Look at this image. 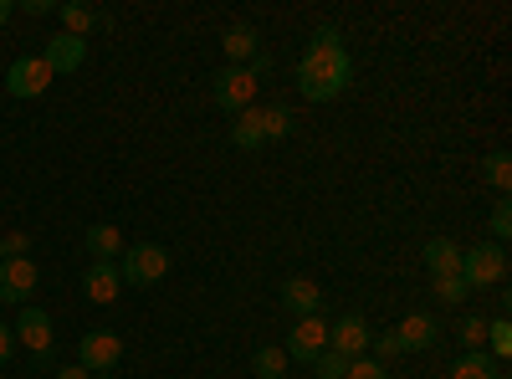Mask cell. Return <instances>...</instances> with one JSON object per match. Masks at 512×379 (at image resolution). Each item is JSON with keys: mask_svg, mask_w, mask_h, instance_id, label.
<instances>
[{"mask_svg": "<svg viewBox=\"0 0 512 379\" xmlns=\"http://www.w3.org/2000/svg\"><path fill=\"white\" fill-rule=\"evenodd\" d=\"M354 82V57L344 47V31L338 26H318L303 62H297V88H303L308 103H333Z\"/></svg>", "mask_w": 512, "mask_h": 379, "instance_id": "cell-1", "label": "cell"}, {"mask_svg": "<svg viewBox=\"0 0 512 379\" xmlns=\"http://www.w3.org/2000/svg\"><path fill=\"white\" fill-rule=\"evenodd\" d=\"M11 328H16V349H26L31 364H41V369L57 364V328H52V313H47V308L26 303Z\"/></svg>", "mask_w": 512, "mask_h": 379, "instance_id": "cell-2", "label": "cell"}, {"mask_svg": "<svg viewBox=\"0 0 512 379\" xmlns=\"http://www.w3.org/2000/svg\"><path fill=\"white\" fill-rule=\"evenodd\" d=\"M461 282H466V292L502 287V282H507V246H497V241L461 246Z\"/></svg>", "mask_w": 512, "mask_h": 379, "instance_id": "cell-3", "label": "cell"}, {"mask_svg": "<svg viewBox=\"0 0 512 379\" xmlns=\"http://www.w3.org/2000/svg\"><path fill=\"white\" fill-rule=\"evenodd\" d=\"M164 272H169V246H159V241L128 246L123 262H118L123 287H154V282H164Z\"/></svg>", "mask_w": 512, "mask_h": 379, "instance_id": "cell-4", "label": "cell"}, {"mask_svg": "<svg viewBox=\"0 0 512 379\" xmlns=\"http://www.w3.org/2000/svg\"><path fill=\"white\" fill-rule=\"evenodd\" d=\"M256 88H262V82L251 77V67H231V62H226L216 77H210V98H216V108H221V113H231V118L251 108Z\"/></svg>", "mask_w": 512, "mask_h": 379, "instance_id": "cell-5", "label": "cell"}, {"mask_svg": "<svg viewBox=\"0 0 512 379\" xmlns=\"http://www.w3.org/2000/svg\"><path fill=\"white\" fill-rule=\"evenodd\" d=\"M118 359H123V339H118V333H103V328L82 333V344H77V364L88 369V374H113V369H118Z\"/></svg>", "mask_w": 512, "mask_h": 379, "instance_id": "cell-6", "label": "cell"}, {"mask_svg": "<svg viewBox=\"0 0 512 379\" xmlns=\"http://www.w3.org/2000/svg\"><path fill=\"white\" fill-rule=\"evenodd\" d=\"M47 88H52V67L41 62V52L36 57H16L6 67V93L11 98H41Z\"/></svg>", "mask_w": 512, "mask_h": 379, "instance_id": "cell-7", "label": "cell"}, {"mask_svg": "<svg viewBox=\"0 0 512 379\" xmlns=\"http://www.w3.org/2000/svg\"><path fill=\"white\" fill-rule=\"evenodd\" d=\"M369 339H374V333H369V323L359 313H344L338 323H328V349L344 354V359H364L369 354Z\"/></svg>", "mask_w": 512, "mask_h": 379, "instance_id": "cell-8", "label": "cell"}, {"mask_svg": "<svg viewBox=\"0 0 512 379\" xmlns=\"http://www.w3.org/2000/svg\"><path fill=\"white\" fill-rule=\"evenodd\" d=\"M41 272L31 257H16V262H0V303H31V292H36Z\"/></svg>", "mask_w": 512, "mask_h": 379, "instance_id": "cell-9", "label": "cell"}, {"mask_svg": "<svg viewBox=\"0 0 512 379\" xmlns=\"http://www.w3.org/2000/svg\"><path fill=\"white\" fill-rule=\"evenodd\" d=\"M323 349H328V323H323L318 313H313V318H297V323H292V333H287V359L313 364Z\"/></svg>", "mask_w": 512, "mask_h": 379, "instance_id": "cell-10", "label": "cell"}, {"mask_svg": "<svg viewBox=\"0 0 512 379\" xmlns=\"http://www.w3.org/2000/svg\"><path fill=\"white\" fill-rule=\"evenodd\" d=\"M436 339H441V318H436V313H410V318L395 328L400 354H425Z\"/></svg>", "mask_w": 512, "mask_h": 379, "instance_id": "cell-11", "label": "cell"}, {"mask_svg": "<svg viewBox=\"0 0 512 379\" xmlns=\"http://www.w3.org/2000/svg\"><path fill=\"white\" fill-rule=\"evenodd\" d=\"M41 62L52 67V77H62V72H77L82 62H88V41L62 31V36H52L47 47H41Z\"/></svg>", "mask_w": 512, "mask_h": 379, "instance_id": "cell-12", "label": "cell"}, {"mask_svg": "<svg viewBox=\"0 0 512 379\" xmlns=\"http://www.w3.org/2000/svg\"><path fill=\"white\" fill-rule=\"evenodd\" d=\"M282 308H287L292 318H313V313L323 308V287H318L313 277H287V282H282Z\"/></svg>", "mask_w": 512, "mask_h": 379, "instance_id": "cell-13", "label": "cell"}, {"mask_svg": "<svg viewBox=\"0 0 512 379\" xmlns=\"http://www.w3.org/2000/svg\"><path fill=\"white\" fill-rule=\"evenodd\" d=\"M57 16H62V26H67V36H82L88 41L93 31H103V26H113L103 11H93V6H82V0H67V6H57Z\"/></svg>", "mask_w": 512, "mask_h": 379, "instance_id": "cell-14", "label": "cell"}, {"mask_svg": "<svg viewBox=\"0 0 512 379\" xmlns=\"http://www.w3.org/2000/svg\"><path fill=\"white\" fill-rule=\"evenodd\" d=\"M82 292H88L93 303H113L118 292H123L118 267H113V262H93V267H88V277H82Z\"/></svg>", "mask_w": 512, "mask_h": 379, "instance_id": "cell-15", "label": "cell"}, {"mask_svg": "<svg viewBox=\"0 0 512 379\" xmlns=\"http://www.w3.org/2000/svg\"><path fill=\"white\" fill-rule=\"evenodd\" d=\"M425 272L431 277H461V246L436 236V241H425Z\"/></svg>", "mask_w": 512, "mask_h": 379, "instance_id": "cell-16", "label": "cell"}, {"mask_svg": "<svg viewBox=\"0 0 512 379\" xmlns=\"http://www.w3.org/2000/svg\"><path fill=\"white\" fill-rule=\"evenodd\" d=\"M82 246L93 251V262H118L123 257V236H118V226H108V221H98V226H88V236H82Z\"/></svg>", "mask_w": 512, "mask_h": 379, "instance_id": "cell-17", "label": "cell"}, {"mask_svg": "<svg viewBox=\"0 0 512 379\" xmlns=\"http://www.w3.org/2000/svg\"><path fill=\"white\" fill-rule=\"evenodd\" d=\"M221 47H226L231 67H246L256 52H262V36H256V26H231V31L221 36Z\"/></svg>", "mask_w": 512, "mask_h": 379, "instance_id": "cell-18", "label": "cell"}, {"mask_svg": "<svg viewBox=\"0 0 512 379\" xmlns=\"http://www.w3.org/2000/svg\"><path fill=\"white\" fill-rule=\"evenodd\" d=\"M446 379H502V364H497L492 354L472 349V354H461V359L451 364V374H446Z\"/></svg>", "mask_w": 512, "mask_h": 379, "instance_id": "cell-19", "label": "cell"}, {"mask_svg": "<svg viewBox=\"0 0 512 379\" xmlns=\"http://www.w3.org/2000/svg\"><path fill=\"white\" fill-rule=\"evenodd\" d=\"M231 144H236V149H262V144H267L262 108H246V113H236V123H231Z\"/></svg>", "mask_w": 512, "mask_h": 379, "instance_id": "cell-20", "label": "cell"}, {"mask_svg": "<svg viewBox=\"0 0 512 379\" xmlns=\"http://www.w3.org/2000/svg\"><path fill=\"white\" fill-rule=\"evenodd\" d=\"M287 349H277V344H262V349H256L251 354V369H256V379H282L287 374Z\"/></svg>", "mask_w": 512, "mask_h": 379, "instance_id": "cell-21", "label": "cell"}, {"mask_svg": "<svg viewBox=\"0 0 512 379\" xmlns=\"http://www.w3.org/2000/svg\"><path fill=\"white\" fill-rule=\"evenodd\" d=\"M262 129H267V139H287L297 129V113L287 103H272V108H262Z\"/></svg>", "mask_w": 512, "mask_h": 379, "instance_id": "cell-22", "label": "cell"}, {"mask_svg": "<svg viewBox=\"0 0 512 379\" xmlns=\"http://www.w3.org/2000/svg\"><path fill=\"white\" fill-rule=\"evenodd\" d=\"M482 175H487V185H492V190H502V195H507V190H512V154H507V149L487 154V170H482Z\"/></svg>", "mask_w": 512, "mask_h": 379, "instance_id": "cell-23", "label": "cell"}, {"mask_svg": "<svg viewBox=\"0 0 512 379\" xmlns=\"http://www.w3.org/2000/svg\"><path fill=\"white\" fill-rule=\"evenodd\" d=\"M456 339H461V354H472V349H487V323L477 313H466L456 323Z\"/></svg>", "mask_w": 512, "mask_h": 379, "instance_id": "cell-24", "label": "cell"}, {"mask_svg": "<svg viewBox=\"0 0 512 379\" xmlns=\"http://www.w3.org/2000/svg\"><path fill=\"white\" fill-rule=\"evenodd\" d=\"M431 292L441 298V308H461L466 298H472V292H466V282H461V277H431Z\"/></svg>", "mask_w": 512, "mask_h": 379, "instance_id": "cell-25", "label": "cell"}, {"mask_svg": "<svg viewBox=\"0 0 512 379\" xmlns=\"http://www.w3.org/2000/svg\"><path fill=\"white\" fill-rule=\"evenodd\" d=\"M487 349H492L497 364L512 354V323H507V318H492V323H487Z\"/></svg>", "mask_w": 512, "mask_h": 379, "instance_id": "cell-26", "label": "cell"}, {"mask_svg": "<svg viewBox=\"0 0 512 379\" xmlns=\"http://www.w3.org/2000/svg\"><path fill=\"white\" fill-rule=\"evenodd\" d=\"M349 364H354V359H344V354L323 349V354L313 359V374H318V379H344V374H349Z\"/></svg>", "mask_w": 512, "mask_h": 379, "instance_id": "cell-27", "label": "cell"}, {"mask_svg": "<svg viewBox=\"0 0 512 379\" xmlns=\"http://www.w3.org/2000/svg\"><path fill=\"white\" fill-rule=\"evenodd\" d=\"M16 257H31V236L26 231H6V236H0V262H16Z\"/></svg>", "mask_w": 512, "mask_h": 379, "instance_id": "cell-28", "label": "cell"}, {"mask_svg": "<svg viewBox=\"0 0 512 379\" xmlns=\"http://www.w3.org/2000/svg\"><path fill=\"white\" fill-rule=\"evenodd\" d=\"M344 379H390V369H384L379 359H369V354H364V359H354V364H349V374H344Z\"/></svg>", "mask_w": 512, "mask_h": 379, "instance_id": "cell-29", "label": "cell"}, {"mask_svg": "<svg viewBox=\"0 0 512 379\" xmlns=\"http://www.w3.org/2000/svg\"><path fill=\"white\" fill-rule=\"evenodd\" d=\"M507 236H512V210H507V205H497V210H492V241H497V246H507Z\"/></svg>", "mask_w": 512, "mask_h": 379, "instance_id": "cell-30", "label": "cell"}, {"mask_svg": "<svg viewBox=\"0 0 512 379\" xmlns=\"http://www.w3.org/2000/svg\"><path fill=\"white\" fill-rule=\"evenodd\" d=\"M369 349H374V359H379V364L400 354V344H395V333H379V339H369Z\"/></svg>", "mask_w": 512, "mask_h": 379, "instance_id": "cell-31", "label": "cell"}, {"mask_svg": "<svg viewBox=\"0 0 512 379\" xmlns=\"http://www.w3.org/2000/svg\"><path fill=\"white\" fill-rule=\"evenodd\" d=\"M11 354H16V328L0 323V364H11Z\"/></svg>", "mask_w": 512, "mask_h": 379, "instance_id": "cell-32", "label": "cell"}, {"mask_svg": "<svg viewBox=\"0 0 512 379\" xmlns=\"http://www.w3.org/2000/svg\"><path fill=\"white\" fill-rule=\"evenodd\" d=\"M16 11H26V16H52L57 6H52V0H21V6Z\"/></svg>", "mask_w": 512, "mask_h": 379, "instance_id": "cell-33", "label": "cell"}, {"mask_svg": "<svg viewBox=\"0 0 512 379\" xmlns=\"http://www.w3.org/2000/svg\"><path fill=\"white\" fill-rule=\"evenodd\" d=\"M57 379H93V374L82 369V364H62V369H57Z\"/></svg>", "mask_w": 512, "mask_h": 379, "instance_id": "cell-34", "label": "cell"}, {"mask_svg": "<svg viewBox=\"0 0 512 379\" xmlns=\"http://www.w3.org/2000/svg\"><path fill=\"white\" fill-rule=\"evenodd\" d=\"M11 16H16V0H0V26H6Z\"/></svg>", "mask_w": 512, "mask_h": 379, "instance_id": "cell-35", "label": "cell"}, {"mask_svg": "<svg viewBox=\"0 0 512 379\" xmlns=\"http://www.w3.org/2000/svg\"><path fill=\"white\" fill-rule=\"evenodd\" d=\"M93 379H118V374H93Z\"/></svg>", "mask_w": 512, "mask_h": 379, "instance_id": "cell-36", "label": "cell"}]
</instances>
